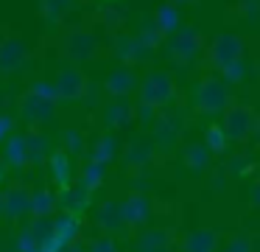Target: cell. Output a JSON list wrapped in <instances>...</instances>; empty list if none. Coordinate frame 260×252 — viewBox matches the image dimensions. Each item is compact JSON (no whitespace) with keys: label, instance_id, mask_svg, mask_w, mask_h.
Here are the masks:
<instances>
[{"label":"cell","instance_id":"cell-1","mask_svg":"<svg viewBox=\"0 0 260 252\" xmlns=\"http://www.w3.org/2000/svg\"><path fill=\"white\" fill-rule=\"evenodd\" d=\"M230 84L218 76H207L196 84V93H193V106H196L202 115H221L230 106Z\"/></svg>","mask_w":260,"mask_h":252},{"label":"cell","instance_id":"cell-2","mask_svg":"<svg viewBox=\"0 0 260 252\" xmlns=\"http://www.w3.org/2000/svg\"><path fill=\"white\" fill-rule=\"evenodd\" d=\"M174 93H176L174 78L162 70H154V73H148L140 84V104H148V106H154V109H159V106H165L174 98Z\"/></svg>","mask_w":260,"mask_h":252},{"label":"cell","instance_id":"cell-3","mask_svg":"<svg viewBox=\"0 0 260 252\" xmlns=\"http://www.w3.org/2000/svg\"><path fill=\"white\" fill-rule=\"evenodd\" d=\"M254 123H257V115H254L249 106H243V104H230V106H226V112H224V121H221V129H224V134H226L230 140L241 143V140L252 137Z\"/></svg>","mask_w":260,"mask_h":252},{"label":"cell","instance_id":"cell-4","mask_svg":"<svg viewBox=\"0 0 260 252\" xmlns=\"http://www.w3.org/2000/svg\"><path fill=\"white\" fill-rule=\"evenodd\" d=\"M199 50H202V37H199V31H193V28H179V31L168 39V56L176 65L193 62L199 56Z\"/></svg>","mask_w":260,"mask_h":252},{"label":"cell","instance_id":"cell-5","mask_svg":"<svg viewBox=\"0 0 260 252\" xmlns=\"http://www.w3.org/2000/svg\"><path fill=\"white\" fill-rule=\"evenodd\" d=\"M207 53H210V62H213V67L224 70L226 65H232V62L243 59V39L235 37V34H221V37H215L213 42H210Z\"/></svg>","mask_w":260,"mask_h":252},{"label":"cell","instance_id":"cell-6","mask_svg":"<svg viewBox=\"0 0 260 252\" xmlns=\"http://www.w3.org/2000/svg\"><path fill=\"white\" fill-rule=\"evenodd\" d=\"M182 126H185L182 115H176V112H162L159 118H154V143L165 151L174 149L179 134H182Z\"/></svg>","mask_w":260,"mask_h":252},{"label":"cell","instance_id":"cell-7","mask_svg":"<svg viewBox=\"0 0 260 252\" xmlns=\"http://www.w3.org/2000/svg\"><path fill=\"white\" fill-rule=\"evenodd\" d=\"M151 213H154V205H151V199H148L146 193L135 190V193L126 196V202H123L126 224H132V227H143V224L151 221Z\"/></svg>","mask_w":260,"mask_h":252},{"label":"cell","instance_id":"cell-8","mask_svg":"<svg viewBox=\"0 0 260 252\" xmlns=\"http://www.w3.org/2000/svg\"><path fill=\"white\" fill-rule=\"evenodd\" d=\"M64 50H68V56L73 62H87V59H92L95 56V50H98V39L92 37L90 31H70L68 34V39H64Z\"/></svg>","mask_w":260,"mask_h":252},{"label":"cell","instance_id":"cell-9","mask_svg":"<svg viewBox=\"0 0 260 252\" xmlns=\"http://www.w3.org/2000/svg\"><path fill=\"white\" fill-rule=\"evenodd\" d=\"M56 93H59V98H68V101H76V98H81V95L87 93V78H84V73L81 70H76V67H64L62 73H59V78L56 81Z\"/></svg>","mask_w":260,"mask_h":252},{"label":"cell","instance_id":"cell-10","mask_svg":"<svg viewBox=\"0 0 260 252\" xmlns=\"http://www.w3.org/2000/svg\"><path fill=\"white\" fill-rule=\"evenodd\" d=\"M56 109V101L53 98H45V95H37V93H28L23 98V118H28L31 123H42L53 115Z\"/></svg>","mask_w":260,"mask_h":252},{"label":"cell","instance_id":"cell-11","mask_svg":"<svg viewBox=\"0 0 260 252\" xmlns=\"http://www.w3.org/2000/svg\"><path fill=\"white\" fill-rule=\"evenodd\" d=\"M137 87V78L135 73H132V67H118V70H112L107 76V81H104V90H107L109 95H115V98H126L129 93H135Z\"/></svg>","mask_w":260,"mask_h":252},{"label":"cell","instance_id":"cell-12","mask_svg":"<svg viewBox=\"0 0 260 252\" xmlns=\"http://www.w3.org/2000/svg\"><path fill=\"white\" fill-rule=\"evenodd\" d=\"M25 65V45L20 39H6L0 42V70L12 73Z\"/></svg>","mask_w":260,"mask_h":252},{"label":"cell","instance_id":"cell-13","mask_svg":"<svg viewBox=\"0 0 260 252\" xmlns=\"http://www.w3.org/2000/svg\"><path fill=\"white\" fill-rule=\"evenodd\" d=\"M132 121H135V106L126 98L112 101V104L104 109V123H107L109 129H123V126H129Z\"/></svg>","mask_w":260,"mask_h":252},{"label":"cell","instance_id":"cell-14","mask_svg":"<svg viewBox=\"0 0 260 252\" xmlns=\"http://www.w3.org/2000/svg\"><path fill=\"white\" fill-rule=\"evenodd\" d=\"M171 233L165 227H151L137 235V252H168Z\"/></svg>","mask_w":260,"mask_h":252},{"label":"cell","instance_id":"cell-15","mask_svg":"<svg viewBox=\"0 0 260 252\" xmlns=\"http://www.w3.org/2000/svg\"><path fill=\"white\" fill-rule=\"evenodd\" d=\"M95 221H98V227L109 230V233H115V230H123V227H126L123 205H120V202H104V205L98 207V213H95Z\"/></svg>","mask_w":260,"mask_h":252},{"label":"cell","instance_id":"cell-16","mask_svg":"<svg viewBox=\"0 0 260 252\" xmlns=\"http://www.w3.org/2000/svg\"><path fill=\"white\" fill-rule=\"evenodd\" d=\"M218 244H221V238L215 230H196V233H190L185 238L182 249L185 252H215Z\"/></svg>","mask_w":260,"mask_h":252},{"label":"cell","instance_id":"cell-17","mask_svg":"<svg viewBox=\"0 0 260 252\" xmlns=\"http://www.w3.org/2000/svg\"><path fill=\"white\" fill-rule=\"evenodd\" d=\"M151 157H154V146H151V140H146V137H135L126 146V162H129L132 168L148 165Z\"/></svg>","mask_w":260,"mask_h":252},{"label":"cell","instance_id":"cell-18","mask_svg":"<svg viewBox=\"0 0 260 252\" xmlns=\"http://www.w3.org/2000/svg\"><path fill=\"white\" fill-rule=\"evenodd\" d=\"M25 210H31V193L23 188H9L6 193H3V213L17 218V216H23Z\"/></svg>","mask_w":260,"mask_h":252},{"label":"cell","instance_id":"cell-19","mask_svg":"<svg viewBox=\"0 0 260 252\" xmlns=\"http://www.w3.org/2000/svg\"><path fill=\"white\" fill-rule=\"evenodd\" d=\"M115 53H118L120 59L126 62V65H132V62L146 59V56L151 53V50H148L137 37H120V39H118V45H115Z\"/></svg>","mask_w":260,"mask_h":252},{"label":"cell","instance_id":"cell-20","mask_svg":"<svg viewBox=\"0 0 260 252\" xmlns=\"http://www.w3.org/2000/svg\"><path fill=\"white\" fill-rule=\"evenodd\" d=\"M210 149L204 143H190V146H185L182 149V162H185L190 171H202V168H207L210 165Z\"/></svg>","mask_w":260,"mask_h":252},{"label":"cell","instance_id":"cell-21","mask_svg":"<svg viewBox=\"0 0 260 252\" xmlns=\"http://www.w3.org/2000/svg\"><path fill=\"white\" fill-rule=\"evenodd\" d=\"M87 199H90V190H87L84 185H64L62 196H59V202L68 207V213L84 210V207H87Z\"/></svg>","mask_w":260,"mask_h":252},{"label":"cell","instance_id":"cell-22","mask_svg":"<svg viewBox=\"0 0 260 252\" xmlns=\"http://www.w3.org/2000/svg\"><path fill=\"white\" fill-rule=\"evenodd\" d=\"M154 25L162 31V37H165V34L179 31V11H176V6L174 3H162V6H159L157 14H154Z\"/></svg>","mask_w":260,"mask_h":252},{"label":"cell","instance_id":"cell-23","mask_svg":"<svg viewBox=\"0 0 260 252\" xmlns=\"http://www.w3.org/2000/svg\"><path fill=\"white\" fill-rule=\"evenodd\" d=\"M3 157H6L9 165H23V162H28V140L23 134L9 137L6 149H3Z\"/></svg>","mask_w":260,"mask_h":252},{"label":"cell","instance_id":"cell-24","mask_svg":"<svg viewBox=\"0 0 260 252\" xmlns=\"http://www.w3.org/2000/svg\"><path fill=\"white\" fill-rule=\"evenodd\" d=\"M53 227H56V241H59V246L73 244L76 235H79V218H76V213H64L59 221H53Z\"/></svg>","mask_w":260,"mask_h":252},{"label":"cell","instance_id":"cell-25","mask_svg":"<svg viewBox=\"0 0 260 252\" xmlns=\"http://www.w3.org/2000/svg\"><path fill=\"white\" fill-rule=\"evenodd\" d=\"M53 207H56V196L51 190H40V193L31 196V210H34L37 218H48L53 213Z\"/></svg>","mask_w":260,"mask_h":252},{"label":"cell","instance_id":"cell-26","mask_svg":"<svg viewBox=\"0 0 260 252\" xmlns=\"http://www.w3.org/2000/svg\"><path fill=\"white\" fill-rule=\"evenodd\" d=\"M226 143H230V137L224 134V129L215 126V123H213V126H207V132H204V146L210 149V154H213V157L215 154H224Z\"/></svg>","mask_w":260,"mask_h":252},{"label":"cell","instance_id":"cell-27","mask_svg":"<svg viewBox=\"0 0 260 252\" xmlns=\"http://www.w3.org/2000/svg\"><path fill=\"white\" fill-rule=\"evenodd\" d=\"M104 174H107V165H104V162L90 160L84 165V171H81V185H84L87 190H95L98 185L104 182Z\"/></svg>","mask_w":260,"mask_h":252},{"label":"cell","instance_id":"cell-28","mask_svg":"<svg viewBox=\"0 0 260 252\" xmlns=\"http://www.w3.org/2000/svg\"><path fill=\"white\" fill-rule=\"evenodd\" d=\"M115 151H118V140H115L112 134H104V137H98V143L92 146V160L107 165L115 157Z\"/></svg>","mask_w":260,"mask_h":252},{"label":"cell","instance_id":"cell-29","mask_svg":"<svg viewBox=\"0 0 260 252\" xmlns=\"http://www.w3.org/2000/svg\"><path fill=\"white\" fill-rule=\"evenodd\" d=\"M51 174H53V179H56L59 185L70 182V160H68L64 151H59V154L51 157Z\"/></svg>","mask_w":260,"mask_h":252},{"label":"cell","instance_id":"cell-30","mask_svg":"<svg viewBox=\"0 0 260 252\" xmlns=\"http://www.w3.org/2000/svg\"><path fill=\"white\" fill-rule=\"evenodd\" d=\"M221 78H224L226 84H238V81H243V78H246V62L238 59V62H232V65H226L224 70H221Z\"/></svg>","mask_w":260,"mask_h":252},{"label":"cell","instance_id":"cell-31","mask_svg":"<svg viewBox=\"0 0 260 252\" xmlns=\"http://www.w3.org/2000/svg\"><path fill=\"white\" fill-rule=\"evenodd\" d=\"M70 6L73 0H42V14H48V20H59Z\"/></svg>","mask_w":260,"mask_h":252},{"label":"cell","instance_id":"cell-32","mask_svg":"<svg viewBox=\"0 0 260 252\" xmlns=\"http://www.w3.org/2000/svg\"><path fill=\"white\" fill-rule=\"evenodd\" d=\"M221 252H254V241L249 238V235H232V238L221 246Z\"/></svg>","mask_w":260,"mask_h":252},{"label":"cell","instance_id":"cell-33","mask_svg":"<svg viewBox=\"0 0 260 252\" xmlns=\"http://www.w3.org/2000/svg\"><path fill=\"white\" fill-rule=\"evenodd\" d=\"M226 171H230L232 177H246V174L252 171V160H249L246 154H235L226 162Z\"/></svg>","mask_w":260,"mask_h":252},{"label":"cell","instance_id":"cell-34","mask_svg":"<svg viewBox=\"0 0 260 252\" xmlns=\"http://www.w3.org/2000/svg\"><path fill=\"white\" fill-rule=\"evenodd\" d=\"M28 140V157L34 162H40V160H45V151H48V140L42 137V134H31V137H25Z\"/></svg>","mask_w":260,"mask_h":252},{"label":"cell","instance_id":"cell-35","mask_svg":"<svg viewBox=\"0 0 260 252\" xmlns=\"http://www.w3.org/2000/svg\"><path fill=\"white\" fill-rule=\"evenodd\" d=\"M159 37H162V31H159L157 25H148V28H143L140 34H137V39H140L143 45H146L148 50H154L157 48V42H159Z\"/></svg>","mask_w":260,"mask_h":252},{"label":"cell","instance_id":"cell-36","mask_svg":"<svg viewBox=\"0 0 260 252\" xmlns=\"http://www.w3.org/2000/svg\"><path fill=\"white\" fill-rule=\"evenodd\" d=\"M64 149H68V154H81V149H84V140H81V132H76V129L64 132Z\"/></svg>","mask_w":260,"mask_h":252},{"label":"cell","instance_id":"cell-37","mask_svg":"<svg viewBox=\"0 0 260 252\" xmlns=\"http://www.w3.org/2000/svg\"><path fill=\"white\" fill-rule=\"evenodd\" d=\"M31 93H37V95H45V98H53V101L59 98V93H56V84H51V81H34V84H31Z\"/></svg>","mask_w":260,"mask_h":252},{"label":"cell","instance_id":"cell-38","mask_svg":"<svg viewBox=\"0 0 260 252\" xmlns=\"http://www.w3.org/2000/svg\"><path fill=\"white\" fill-rule=\"evenodd\" d=\"M90 252H118V244L112 238H98L95 244L90 246Z\"/></svg>","mask_w":260,"mask_h":252},{"label":"cell","instance_id":"cell-39","mask_svg":"<svg viewBox=\"0 0 260 252\" xmlns=\"http://www.w3.org/2000/svg\"><path fill=\"white\" fill-rule=\"evenodd\" d=\"M238 9H241V14L254 17L260 11V0H238Z\"/></svg>","mask_w":260,"mask_h":252},{"label":"cell","instance_id":"cell-40","mask_svg":"<svg viewBox=\"0 0 260 252\" xmlns=\"http://www.w3.org/2000/svg\"><path fill=\"white\" fill-rule=\"evenodd\" d=\"M137 112H140V121L143 123H151L154 121V112H157V109H154V106H148V104H140V106H137Z\"/></svg>","mask_w":260,"mask_h":252},{"label":"cell","instance_id":"cell-41","mask_svg":"<svg viewBox=\"0 0 260 252\" xmlns=\"http://www.w3.org/2000/svg\"><path fill=\"white\" fill-rule=\"evenodd\" d=\"M9 132H12V118H9V115H0V143L6 140Z\"/></svg>","mask_w":260,"mask_h":252},{"label":"cell","instance_id":"cell-42","mask_svg":"<svg viewBox=\"0 0 260 252\" xmlns=\"http://www.w3.org/2000/svg\"><path fill=\"white\" fill-rule=\"evenodd\" d=\"M252 205H254V207H257V210H260V179H257V182L252 185Z\"/></svg>","mask_w":260,"mask_h":252},{"label":"cell","instance_id":"cell-43","mask_svg":"<svg viewBox=\"0 0 260 252\" xmlns=\"http://www.w3.org/2000/svg\"><path fill=\"white\" fill-rule=\"evenodd\" d=\"M224 177H226V171H218V174H215V185H213L215 190H221V188H224Z\"/></svg>","mask_w":260,"mask_h":252},{"label":"cell","instance_id":"cell-44","mask_svg":"<svg viewBox=\"0 0 260 252\" xmlns=\"http://www.w3.org/2000/svg\"><path fill=\"white\" fill-rule=\"evenodd\" d=\"M252 137H254V140H260V118H257V123H254V132H252Z\"/></svg>","mask_w":260,"mask_h":252},{"label":"cell","instance_id":"cell-45","mask_svg":"<svg viewBox=\"0 0 260 252\" xmlns=\"http://www.w3.org/2000/svg\"><path fill=\"white\" fill-rule=\"evenodd\" d=\"M168 3H187V0H168Z\"/></svg>","mask_w":260,"mask_h":252},{"label":"cell","instance_id":"cell-46","mask_svg":"<svg viewBox=\"0 0 260 252\" xmlns=\"http://www.w3.org/2000/svg\"><path fill=\"white\" fill-rule=\"evenodd\" d=\"M0 213H3V196H0Z\"/></svg>","mask_w":260,"mask_h":252},{"label":"cell","instance_id":"cell-47","mask_svg":"<svg viewBox=\"0 0 260 252\" xmlns=\"http://www.w3.org/2000/svg\"><path fill=\"white\" fill-rule=\"evenodd\" d=\"M0 182H3V168H0Z\"/></svg>","mask_w":260,"mask_h":252},{"label":"cell","instance_id":"cell-48","mask_svg":"<svg viewBox=\"0 0 260 252\" xmlns=\"http://www.w3.org/2000/svg\"><path fill=\"white\" fill-rule=\"evenodd\" d=\"M179 252H185V249H179Z\"/></svg>","mask_w":260,"mask_h":252}]
</instances>
